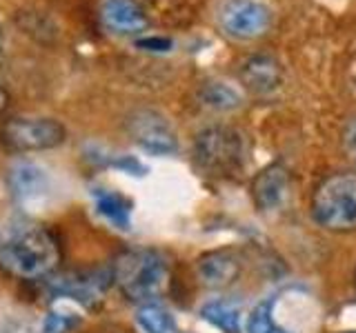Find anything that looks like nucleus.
<instances>
[{"instance_id":"4be33fe9","label":"nucleus","mask_w":356,"mask_h":333,"mask_svg":"<svg viewBox=\"0 0 356 333\" xmlns=\"http://www.w3.org/2000/svg\"><path fill=\"white\" fill-rule=\"evenodd\" d=\"M7 107V94L3 92V89H0V111H3Z\"/></svg>"},{"instance_id":"1a4fd4ad","label":"nucleus","mask_w":356,"mask_h":333,"mask_svg":"<svg viewBox=\"0 0 356 333\" xmlns=\"http://www.w3.org/2000/svg\"><path fill=\"white\" fill-rule=\"evenodd\" d=\"M289 196V176L283 164H270L252 180V200L261 211H276Z\"/></svg>"},{"instance_id":"aec40b11","label":"nucleus","mask_w":356,"mask_h":333,"mask_svg":"<svg viewBox=\"0 0 356 333\" xmlns=\"http://www.w3.org/2000/svg\"><path fill=\"white\" fill-rule=\"evenodd\" d=\"M343 147L350 153V158L356 162V120H352L343 131Z\"/></svg>"},{"instance_id":"a211bd4d","label":"nucleus","mask_w":356,"mask_h":333,"mask_svg":"<svg viewBox=\"0 0 356 333\" xmlns=\"http://www.w3.org/2000/svg\"><path fill=\"white\" fill-rule=\"evenodd\" d=\"M138 325L145 333H170L172 331V316L156 302L143 305L138 309Z\"/></svg>"},{"instance_id":"6ab92c4d","label":"nucleus","mask_w":356,"mask_h":333,"mask_svg":"<svg viewBox=\"0 0 356 333\" xmlns=\"http://www.w3.org/2000/svg\"><path fill=\"white\" fill-rule=\"evenodd\" d=\"M76 327H78L76 316L63 314V311H51V314L44 318L40 333H70Z\"/></svg>"},{"instance_id":"4468645a","label":"nucleus","mask_w":356,"mask_h":333,"mask_svg":"<svg viewBox=\"0 0 356 333\" xmlns=\"http://www.w3.org/2000/svg\"><path fill=\"white\" fill-rule=\"evenodd\" d=\"M94 200L100 216L107 218L118 229H129L131 203L125 196H120L118 191H109V189H94Z\"/></svg>"},{"instance_id":"0eeeda50","label":"nucleus","mask_w":356,"mask_h":333,"mask_svg":"<svg viewBox=\"0 0 356 333\" xmlns=\"http://www.w3.org/2000/svg\"><path fill=\"white\" fill-rule=\"evenodd\" d=\"M127 131L138 147L154 155H170L178 149V138L170 120L154 109H136L129 114Z\"/></svg>"},{"instance_id":"f3484780","label":"nucleus","mask_w":356,"mask_h":333,"mask_svg":"<svg viewBox=\"0 0 356 333\" xmlns=\"http://www.w3.org/2000/svg\"><path fill=\"white\" fill-rule=\"evenodd\" d=\"M248 333H289L285 331L274 318V302L265 300V302L256 305L248 318Z\"/></svg>"},{"instance_id":"412c9836","label":"nucleus","mask_w":356,"mask_h":333,"mask_svg":"<svg viewBox=\"0 0 356 333\" xmlns=\"http://www.w3.org/2000/svg\"><path fill=\"white\" fill-rule=\"evenodd\" d=\"M136 44L149 51H170L172 40L170 38H145V40H138Z\"/></svg>"},{"instance_id":"b1692460","label":"nucleus","mask_w":356,"mask_h":333,"mask_svg":"<svg viewBox=\"0 0 356 333\" xmlns=\"http://www.w3.org/2000/svg\"><path fill=\"white\" fill-rule=\"evenodd\" d=\"M352 282H354V291H356V269H354V278H352Z\"/></svg>"},{"instance_id":"f257e3e1","label":"nucleus","mask_w":356,"mask_h":333,"mask_svg":"<svg viewBox=\"0 0 356 333\" xmlns=\"http://www.w3.org/2000/svg\"><path fill=\"white\" fill-rule=\"evenodd\" d=\"M111 280L131 302L152 305L165 293L170 282V264L154 249H131L116 258L111 266Z\"/></svg>"},{"instance_id":"9d476101","label":"nucleus","mask_w":356,"mask_h":333,"mask_svg":"<svg viewBox=\"0 0 356 333\" xmlns=\"http://www.w3.org/2000/svg\"><path fill=\"white\" fill-rule=\"evenodd\" d=\"M241 83L250 89L252 94L267 96L276 92L283 83V71L281 65H278L272 56H252L243 62L241 67Z\"/></svg>"},{"instance_id":"423d86ee","label":"nucleus","mask_w":356,"mask_h":333,"mask_svg":"<svg viewBox=\"0 0 356 333\" xmlns=\"http://www.w3.org/2000/svg\"><path fill=\"white\" fill-rule=\"evenodd\" d=\"M218 22L232 38H261L272 25V11L259 0H225L218 9Z\"/></svg>"},{"instance_id":"39448f33","label":"nucleus","mask_w":356,"mask_h":333,"mask_svg":"<svg viewBox=\"0 0 356 333\" xmlns=\"http://www.w3.org/2000/svg\"><path fill=\"white\" fill-rule=\"evenodd\" d=\"M65 127L54 118H11L0 129V142L9 151H44L63 144Z\"/></svg>"},{"instance_id":"393cba45","label":"nucleus","mask_w":356,"mask_h":333,"mask_svg":"<svg viewBox=\"0 0 356 333\" xmlns=\"http://www.w3.org/2000/svg\"><path fill=\"white\" fill-rule=\"evenodd\" d=\"M107 333H129V331H111V329H109Z\"/></svg>"},{"instance_id":"7ed1b4c3","label":"nucleus","mask_w":356,"mask_h":333,"mask_svg":"<svg viewBox=\"0 0 356 333\" xmlns=\"http://www.w3.org/2000/svg\"><path fill=\"white\" fill-rule=\"evenodd\" d=\"M312 216L323 229L350 233L356 229V173H332L312 198Z\"/></svg>"},{"instance_id":"6e6552de","label":"nucleus","mask_w":356,"mask_h":333,"mask_svg":"<svg viewBox=\"0 0 356 333\" xmlns=\"http://www.w3.org/2000/svg\"><path fill=\"white\" fill-rule=\"evenodd\" d=\"M196 273L205 287L225 289L236 282V278L241 275V258L234 249L207 251L198 258Z\"/></svg>"},{"instance_id":"f03ea898","label":"nucleus","mask_w":356,"mask_h":333,"mask_svg":"<svg viewBox=\"0 0 356 333\" xmlns=\"http://www.w3.org/2000/svg\"><path fill=\"white\" fill-rule=\"evenodd\" d=\"M60 262V244L49 229L33 227L0 247V266L16 278H44Z\"/></svg>"},{"instance_id":"5701e85b","label":"nucleus","mask_w":356,"mask_h":333,"mask_svg":"<svg viewBox=\"0 0 356 333\" xmlns=\"http://www.w3.org/2000/svg\"><path fill=\"white\" fill-rule=\"evenodd\" d=\"M0 67H3V31H0Z\"/></svg>"},{"instance_id":"20e7f679","label":"nucleus","mask_w":356,"mask_h":333,"mask_svg":"<svg viewBox=\"0 0 356 333\" xmlns=\"http://www.w3.org/2000/svg\"><path fill=\"white\" fill-rule=\"evenodd\" d=\"M194 160L205 176L225 178L236 173L245 162V138L238 129L214 125L194 140Z\"/></svg>"},{"instance_id":"2eb2a0df","label":"nucleus","mask_w":356,"mask_h":333,"mask_svg":"<svg viewBox=\"0 0 356 333\" xmlns=\"http://www.w3.org/2000/svg\"><path fill=\"white\" fill-rule=\"evenodd\" d=\"M198 100L203 107L214 109V111H232V109L241 107V94L234 87H229L225 83H218V80L205 83L200 87Z\"/></svg>"},{"instance_id":"dca6fc26","label":"nucleus","mask_w":356,"mask_h":333,"mask_svg":"<svg viewBox=\"0 0 356 333\" xmlns=\"http://www.w3.org/2000/svg\"><path fill=\"white\" fill-rule=\"evenodd\" d=\"M200 316H203L209 325H214L222 333H238L241 331V311L238 307H234L229 302H222V300H214V302H207L200 309Z\"/></svg>"},{"instance_id":"9b49d317","label":"nucleus","mask_w":356,"mask_h":333,"mask_svg":"<svg viewBox=\"0 0 356 333\" xmlns=\"http://www.w3.org/2000/svg\"><path fill=\"white\" fill-rule=\"evenodd\" d=\"M103 20L116 33H140L147 29V16L136 0H107L103 5Z\"/></svg>"},{"instance_id":"f8f14e48","label":"nucleus","mask_w":356,"mask_h":333,"mask_svg":"<svg viewBox=\"0 0 356 333\" xmlns=\"http://www.w3.org/2000/svg\"><path fill=\"white\" fill-rule=\"evenodd\" d=\"M7 185L16 200H31L47 189V176L31 162H16L7 171Z\"/></svg>"},{"instance_id":"ddd939ff","label":"nucleus","mask_w":356,"mask_h":333,"mask_svg":"<svg viewBox=\"0 0 356 333\" xmlns=\"http://www.w3.org/2000/svg\"><path fill=\"white\" fill-rule=\"evenodd\" d=\"M105 273H85V275H70L63 278V280L56 282V291L72 296L74 300H81V302L89 305L92 300H96L100 293L105 291V287L109 284V280Z\"/></svg>"}]
</instances>
